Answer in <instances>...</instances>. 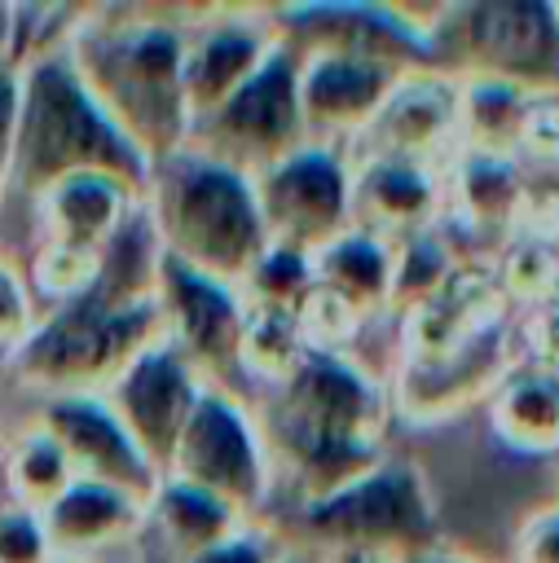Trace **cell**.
<instances>
[{
	"mask_svg": "<svg viewBox=\"0 0 559 563\" xmlns=\"http://www.w3.org/2000/svg\"><path fill=\"white\" fill-rule=\"evenodd\" d=\"M251 185L268 242L282 251L317 255L326 242L352 229V176L326 145L295 150Z\"/></svg>",
	"mask_w": 559,
	"mask_h": 563,
	"instance_id": "30bf717a",
	"label": "cell"
},
{
	"mask_svg": "<svg viewBox=\"0 0 559 563\" xmlns=\"http://www.w3.org/2000/svg\"><path fill=\"white\" fill-rule=\"evenodd\" d=\"M9 484H13L18 501H22V510L44 515L75 484V466H70L66 449L48 431H35V435H26L13 449V457H9Z\"/></svg>",
	"mask_w": 559,
	"mask_h": 563,
	"instance_id": "83f0119b",
	"label": "cell"
},
{
	"mask_svg": "<svg viewBox=\"0 0 559 563\" xmlns=\"http://www.w3.org/2000/svg\"><path fill=\"white\" fill-rule=\"evenodd\" d=\"M0 31H4V13H0ZM0 44H4V35H0Z\"/></svg>",
	"mask_w": 559,
	"mask_h": 563,
	"instance_id": "ab89813d",
	"label": "cell"
},
{
	"mask_svg": "<svg viewBox=\"0 0 559 563\" xmlns=\"http://www.w3.org/2000/svg\"><path fill=\"white\" fill-rule=\"evenodd\" d=\"M392 260H396L392 242L365 229H343L335 242H326L313 255V282L348 317H365L392 303Z\"/></svg>",
	"mask_w": 559,
	"mask_h": 563,
	"instance_id": "44dd1931",
	"label": "cell"
},
{
	"mask_svg": "<svg viewBox=\"0 0 559 563\" xmlns=\"http://www.w3.org/2000/svg\"><path fill=\"white\" fill-rule=\"evenodd\" d=\"M449 273H453V260L431 233L405 238L392 260V303L414 312L423 299H431L449 282Z\"/></svg>",
	"mask_w": 559,
	"mask_h": 563,
	"instance_id": "f1b7e54d",
	"label": "cell"
},
{
	"mask_svg": "<svg viewBox=\"0 0 559 563\" xmlns=\"http://www.w3.org/2000/svg\"><path fill=\"white\" fill-rule=\"evenodd\" d=\"M202 387L194 378V365L180 356L176 343H154L145 347L110 387L106 405L123 422V431L136 440V449L150 457V466L163 475L167 457L198 405Z\"/></svg>",
	"mask_w": 559,
	"mask_h": 563,
	"instance_id": "7c38bea8",
	"label": "cell"
},
{
	"mask_svg": "<svg viewBox=\"0 0 559 563\" xmlns=\"http://www.w3.org/2000/svg\"><path fill=\"white\" fill-rule=\"evenodd\" d=\"M304 537L335 554H365L401 563L427 545H440L436 506L423 475L409 462H379L339 493L304 506Z\"/></svg>",
	"mask_w": 559,
	"mask_h": 563,
	"instance_id": "52a82bcc",
	"label": "cell"
},
{
	"mask_svg": "<svg viewBox=\"0 0 559 563\" xmlns=\"http://www.w3.org/2000/svg\"><path fill=\"white\" fill-rule=\"evenodd\" d=\"M163 479L211 493L242 515L246 506L260 501V493L268 484V462H264V449H260L246 413L229 396L202 391L172 457H167Z\"/></svg>",
	"mask_w": 559,
	"mask_h": 563,
	"instance_id": "8fae6325",
	"label": "cell"
},
{
	"mask_svg": "<svg viewBox=\"0 0 559 563\" xmlns=\"http://www.w3.org/2000/svg\"><path fill=\"white\" fill-rule=\"evenodd\" d=\"M158 264L163 246L154 216L132 211L101 246L92 282L70 295L18 352L26 383H40L53 396H97L106 391L145 347L158 343L163 303H158Z\"/></svg>",
	"mask_w": 559,
	"mask_h": 563,
	"instance_id": "6da1fadb",
	"label": "cell"
},
{
	"mask_svg": "<svg viewBox=\"0 0 559 563\" xmlns=\"http://www.w3.org/2000/svg\"><path fill=\"white\" fill-rule=\"evenodd\" d=\"M70 176H110L123 189H141L154 167L141 150L101 114L88 97L84 79L75 75L66 53L35 57L22 75V106H18V136L9 180L40 198Z\"/></svg>",
	"mask_w": 559,
	"mask_h": 563,
	"instance_id": "3957f363",
	"label": "cell"
},
{
	"mask_svg": "<svg viewBox=\"0 0 559 563\" xmlns=\"http://www.w3.org/2000/svg\"><path fill=\"white\" fill-rule=\"evenodd\" d=\"M401 563H484V559H471L462 550H449V545H427L418 554H405Z\"/></svg>",
	"mask_w": 559,
	"mask_h": 563,
	"instance_id": "d590c367",
	"label": "cell"
},
{
	"mask_svg": "<svg viewBox=\"0 0 559 563\" xmlns=\"http://www.w3.org/2000/svg\"><path fill=\"white\" fill-rule=\"evenodd\" d=\"M524 167L511 154L471 150L458 163V198L462 211L480 224H515L524 216Z\"/></svg>",
	"mask_w": 559,
	"mask_h": 563,
	"instance_id": "484cf974",
	"label": "cell"
},
{
	"mask_svg": "<svg viewBox=\"0 0 559 563\" xmlns=\"http://www.w3.org/2000/svg\"><path fill=\"white\" fill-rule=\"evenodd\" d=\"M489 418L502 444L515 453H555L559 449V369L515 361L502 383L489 391Z\"/></svg>",
	"mask_w": 559,
	"mask_h": 563,
	"instance_id": "7402d4cb",
	"label": "cell"
},
{
	"mask_svg": "<svg viewBox=\"0 0 559 563\" xmlns=\"http://www.w3.org/2000/svg\"><path fill=\"white\" fill-rule=\"evenodd\" d=\"M53 563H84V559H53Z\"/></svg>",
	"mask_w": 559,
	"mask_h": 563,
	"instance_id": "74e56055",
	"label": "cell"
},
{
	"mask_svg": "<svg viewBox=\"0 0 559 563\" xmlns=\"http://www.w3.org/2000/svg\"><path fill=\"white\" fill-rule=\"evenodd\" d=\"M185 563H273V559H268V550L255 537L233 532L229 541H220V545H211V550H202V554H194Z\"/></svg>",
	"mask_w": 559,
	"mask_h": 563,
	"instance_id": "e575fe53",
	"label": "cell"
},
{
	"mask_svg": "<svg viewBox=\"0 0 559 563\" xmlns=\"http://www.w3.org/2000/svg\"><path fill=\"white\" fill-rule=\"evenodd\" d=\"M40 519H44V532L57 559H84L101 545L123 541L145 519V506L119 488L75 479Z\"/></svg>",
	"mask_w": 559,
	"mask_h": 563,
	"instance_id": "ffe728a7",
	"label": "cell"
},
{
	"mask_svg": "<svg viewBox=\"0 0 559 563\" xmlns=\"http://www.w3.org/2000/svg\"><path fill=\"white\" fill-rule=\"evenodd\" d=\"M519 339H524V361L559 369V295H550L541 303H528Z\"/></svg>",
	"mask_w": 559,
	"mask_h": 563,
	"instance_id": "4dcf8cb0",
	"label": "cell"
},
{
	"mask_svg": "<svg viewBox=\"0 0 559 563\" xmlns=\"http://www.w3.org/2000/svg\"><path fill=\"white\" fill-rule=\"evenodd\" d=\"M502 295H515L524 303H541L559 295V233L546 224H528L515 242L502 251V273L493 277Z\"/></svg>",
	"mask_w": 559,
	"mask_h": 563,
	"instance_id": "4316f807",
	"label": "cell"
},
{
	"mask_svg": "<svg viewBox=\"0 0 559 563\" xmlns=\"http://www.w3.org/2000/svg\"><path fill=\"white\" fill-rule=\"evenodd\" d=\"M515 563H559V501L533 510L515 532Z\"/></svg>",
	"mask_w": 559,
	"mask_h": 563,
	"instance_id": "1f68e13d",
	"label": "cell"
},
{
	"mask_svg": "<svg viewBox=\"0 0 559 563\" xmlns=\"http://www.w3.org/2000/svg\"><path fill=\"white\" fill-rule=\"evenodd\" d=\"M458 79L440 75V70H414L396 84V92L387 97V106L379 110V119L365 128L379 136V154L374 158H409V163H427L440 145H449L453 136H462V119H458Z\"/></svg>",
	"mask_w": 559,
	"mask_h": 563,
	"instance_id": "e0dca14e",
	"label": "cell"
},
{
	"mask_svg": "<svg viewBox=\"0 0 559 563\" xmlns=\"http://www.w3.org/2000/svg\"><path fill=\"white\" fill-rule=\"evenodd\" d=\"M511 365V339L497 321L458 347L414 356L409 374L401 378V409H409L414 418H445L475 396H489Z\"/></svg>",
	"mask_w": 559,
	"mask_h": 563,
	"instance_id": "9a60e30c",
	"label": "cell"
},
{
	"mask_svg": "<svg viewBox=\"0 0 559 563\" xmlns=\"http://www.w3.org/2000/svg\"><path fill=\"white\" fill-rule=\"evenodd\" d=\"M66 57L101 114L141 150L150 167L185 150L189 106L180 31L158 22L79 31Z\"/></svg>",
	"mask_w": 559,
	"mask_h": 563,
	"instance_id": "277c9868",
	"label": "cell"
},
{
	"mask_svg": "<svg viewBox=\"0 0 559 563\" xmlns=\"http://www.w3.org/2000/svg\"><path fill=\"white\" fill-rule=\"evenodd\" d=\"M158 303L172 312L180 334V356L189 365H207L216 374H229L242 361V325L246 312L233 299V286H220L176 260L163 255L158 264Z\"/></svg>",
	"mask_w": 559,
	"mask_h": 563,
	"instance_id": "5bb4252c",
	"label": "cell"
},
{
	"mask_svg": "<svg viewBox=\"0 0 559 563\" xmlns=\"http://www.w3.org/2000/svg\"><path fill=\"white\" fill-rule=\"evenodd\" d=\"M31 330H35V317H31L26 286L0 264V347H22Z\"/></svg>",
	"mask_w": 559,
	"mask_h": 563,
	"instance_id": "d6a6232c",
	"label": "cell"
},
{
	"mask_svg": "<svg viewBox=\"0 0 559 563\" xmlns=\"http://www.w3.org/2000/svg\"><path fill=\"white\" fill-rule=\"evenodd\" d=\"M53 545L44 532V519L35 510H9L0 515V563H53Z\"/></svg>",
	"mask_w": 559,
	"mask_h": 563,
	"instance_id": "f546056e",
	"label": "cell"
},
{
	"mask_svg": "<svg viewBox=\"0 0 559 563\" xmlns=\"http://www.w3.org/2000/svg\"><path fill=\"white\" fill-rule=\"evenodd\" d=\"M128 194L132 189H123L110 176H70V180L53 185L48 194H40L44 216H48V229H53V246L101 255V246L123 224Z\"/></svg>",
	"mask_w": 559,
	"mask_h": 563,
	"instance_id": "603a6c76",
	"label": "cell"
},
{
	"mask_svg": "<svg viewBox=\"0 0 559 563\" xmlns=\"http://www.w3.org/2000/svg\"><path fill=\"white\" fill-rule=\"evenodd\" d=\"M440 189L427 163L409 158H374L361 176H352V216L357 229L374 238H414L427 233V220L436 216Z\"/></svg>",
	"mask_w": 559,
	"mask_h": 563,
	"instance_id": "ac0fdd59",
	"label": "cell"
},
{
	"mask_svg": "<svg viewBox=\"0 0 559 563\" xmlns=\"http://www.w3.org/2000/svg\"><path fill=\"white\" fill-rule=\"evenodd\" d=\"M458 119H462V136L471 150L480 154H511L524 145L533 106L541 97H528L511 84H493V79H458Z\"/></svg>",
	"mask_w": 559,
	"mask_h": 563,
	"instance_id": "d4e9b609",
	"label": "cell"
},
{
	"mask_svg": "<svg viewBox=\"0 0 559 563\" xmlns=\"http://www.w3.org/2000/svg\"><path fill=\"white\" fill-rule=\"evenodd\" d=\"M145 515L158 523V532L180 554V563L194 559V554H202V550H211V545H220V541H229L238 532L233 528L238 523V510L233 506H224L220 497L198 493L189 484H176V479H163L158 484V493L150 497Z\"/></svg>",
	"mask_w": 559,
	"mask_h": 563,
	"instance_id": "cb8c5ba5",
	"label": "cell"
},
{
	"mask_svg": "<svg viewBox=\"0 0 559 563\" xmlns=\"http://www.w3.org/2000/svg\"><path fill=\"white\" fill-rule=\"evenodd\" d=\"M286 563H313V559H286Z\"/></svg>",
	"mask_w": 559,
	"mask_h": 563,
	"instance_id": "f35d334b",
	"label": "cell"
},
{
	"mask_svg": "<svg viewBox=\"0 0 559 563\" xmlns=\"http://www.w3.org/2000/svg\"><path fill=\"white\" fill-rule=\"evenodd\" d=\"M431 57L453 79H493L528 97H559V4H440L431 13Z\"/></svg>",
	"mask_w": 559,
	"mask_h": 563,
	"instance_id": "8992f818",
	"label": "cell"
},
{
	"mask_svg": "<svg viewBox=\"0 0 559 563\" xmlns=\"http://www.w3.org/2000/svg\"><path fill=\"white\" fill-rule=\"evenodd\" d=\"M273 35L255 26H216L185 44V106L189 123L220 110L273 53Z\"/></svg>",
	"mask_w": 559,
	"mask_h": 563,
	"instance_id": "d6986e66",
	"label": "cell"
},
{
	"mask_svg": "<svg viewBox=\"0 0 559 563\" xmlns=\"http://www.w3.org/2000/svg\"><path fill=\"white\" fill-rule=\"evenodd\" d=\"M18 106H22V75L0 53V185L9 180L13 163V136H18Z\"/></svg>",
	"mask_w": 559,
	"mask_h": 563,
	"instance_id": "836d02e7",
	"label": "cell"
},
{
	"mask_svg": "<svg viewBox=\"0 0 559 563\" xmlns=\"http://www.w3.org/2000/svg\"><path fill=\"white\" fill-rule=\"evenodd\" d=\"M431 13L418 9H387V4H308L277 13L286 31V48L304 57H357L383 62L405 75L436 70L431 57Z\"/></svg>",
	"mask_w": 559,
	"mask_h": 563,
	"instance_id": "9c48e42d",
	"label": "cell"
},
{
	"mask_svg": "<svg viewBox=\"0 0 559 563\" xmlns=\"http://www.w3.org/2000/svg\"><path fill=\"white\" fill-rule=\"evenodd\" d=\"M330 563H387V559H365V554H335Z\"/></svg>",
	"mask_w": 559,
	"mask_h": 563,
	"instance_id": "8d00e7d4",
	"label": "cell"
},
{
	"mask_svg": "<svg viewBox=\"0 0 559 563\" xmlns=\"http://www.w3.org/2000/svg\"><path fill=\"white\" fill-rule=\"evenodd\" d=\"M405 70L357 57H304L299 62V110L308 136L365 132Z\"/></svg>",
	"mask_w": 559,
	"mask_h": 563,
	"instance_id": "2e32d148",
	"label": "cell"
},
{
	"mask_svg": "<svg viewBox=\"0 0 559 563\" xmlns=\"http://www.w3.org/2000/svg\"><path fill=\"white\" fill-rule=\"evenodd\" d=\"M194 154L224 163L242 176H260L273 163L304 150L308 128L299 110V57L277 40L264 66L207 119L189 123Z\"/></svg>",
	"mask_w": 559,
	"mask_h": 563,
	"instance_id": "ba28073f",
	"label": "cell"
},
{
	"mask_svg": "<svg viewBox=\"0 0 559 563\" xmlns=\"http://www.w3.org/2000/svg\"><path fill=\"white\" fill-rule=\"evenodd\" d=\"M154 233L167 260L238 286L268 255V229L251 176L202 154H176L154 167Z\"/></svg>",
	"mask_w": 559,
	"mask_h": 563,
	"instance_id": "5b68a950",
	"label": "cell"
},
{
	"mask_svg": "<svg viewBox=\"0 0 559 563\" xmlns=\"http://www.w3.org/2000/svg\"><path fill=\"white\" fill-rule=\"evenodd\" d=\"M387 400L379 383L335 352H304L286 374L268 427L299 479L304 506L374 471Z\"/></svg>",
	"mask_w": 559,
	"mask_h": 563,
	"instance_id": "7a4b0ae2",
	"label": "cell"
},
{
	"mask_svg": "<svg viewBox=\"0 0 559 563\" xmlns=\"http://www.w3.org/2000/svg\"><path fill=\"white\" fill-rule=\"evenodd\" d=\"M44 431L66 449L75 479L119 488L141 506H150V497L163 484V475L150 466V457L123 431V422L114 418L106 396H53L48 413H44Z\"/></svg>",
	"mask_w": 559,
	"mask_h": 563,
	"instance_id": "4fadbf2b",
	"label": "cell"
}]
</instances>
